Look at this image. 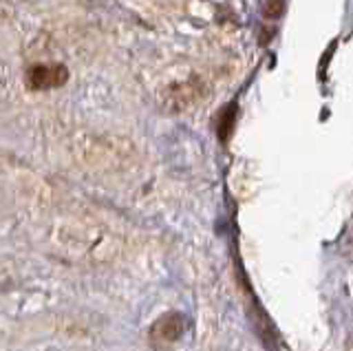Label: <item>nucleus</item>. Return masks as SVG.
Listing matches in <instances>:
<instances>
[{
    "mask_svg": "<svg viewBox=\"0 0 353 351\" xmlns=\"http://www.w3.org/2000/svg\"><path fill=\"white\" fill-rule=\"evenodd\" d=\"M69 78L64 64H36L27 71V86L31 91H47L62 86Z\"/></svg>",
    "mask_w": 353,
    "mask_h": 351,
    "instance_id": "nucleus-1",
    "label": "nucleus"
},
{
    "mask_svg": "<svg viewBox=\"0 0 353 351\" xmlns=\"http://www.w3.org/2000/svg\"><path fill=\"white\" fill-rule=\"evenodd\" d=\"M181 332H183V318L176 314L161 318V321L152 327V336L159 340H176Z\"/></svg>",
    "mask_w": 353,
    "mask_h": 351,
    "instance_id": "nucleus-2",
    "label": "nucleus"
},
{
    "mask_svg": "<svg viewBox=\"0 0 353 351\" xmlns=\"http://www.w3.org/2000/svg\"><path fill=\"white\" fill-rule=\"evenodd\" d=\"M272 5H268V14L270 16H276L283 12V0H270Z\"/></svg>",
    "mask_w": 353,
    "mask_h": 351,
    "instance_id": "nucleus-3",
    "label": "nucleus"
}]
</instances>
